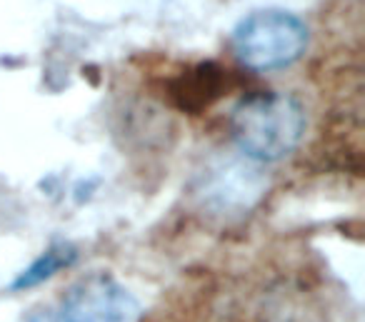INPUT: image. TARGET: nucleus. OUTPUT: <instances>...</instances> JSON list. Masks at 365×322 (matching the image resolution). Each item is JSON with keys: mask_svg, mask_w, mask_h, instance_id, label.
I'll return each mask as SVG.
<instances>
[{"mask_svg": "<svg viewBox=\"0 0 365 322\" xmlns=\"http://www.w3.org/2000/svg\"><path fill=\"white\" fill-rule=\"evenodd\" d=\"M305 108L288 93L260 90L245 95L230 113V133L245 157L275 162L300 145L305 135Z\"/></svg>", "mask_w": 365, "mask_h": 322, "instance_id": "nucleus-1", "label": "nucleus"}, {"mask_svg": "<svg viewBox=\"0 0 365 322\" xmlns=\"http://www.w3.org/2000/svg\"><path fill=\"white\" fill-rule=\"evenodd\" d=\"M235 61L255 73H273L300 61L308 48V28L298 16L280 8H263L250 13L235 28Z\"/></svg>", "mask_w": 365, "mask_h": 322, "instance_id": "nucleus-2", "label": "nucleus"}, {"mask_svg": "<svg viewBox=\"0 0 365 322\" xmlns=\"http://www.w3.org/2000/svg\"><path fill=\"white\" fill-rule=\"evenodd\" d=\"M138 315V302L118 280L93 275L66 292L56 310H46L33 322H130Z\"/></svg>", "mask_w": 365, "mask_h": 322, "instance_id": "nucleus-3", "label": "nucleus"}, {"mask_svg": "<svg viewBox=\"0 0 365 322\" xmlns=\"http://www.w3.org/2000/svg\"><path fill=\"white\" fill-rule=\"evenodd\" d=\"M260 180L263 177L253 167H245L240 162H228L225 167L213 172L210 182L205 185V192L210 195V200L228 210V207L235 205L240 207L245 200H255L260 192Z\"/></svg>", "mask_w": 365, "mask_h": 322, "instance_id": "nucleus-4", "label": "nucleus"}, {"mask_svg": "<svg viewBox=\"0 0 365 322\" xmlns=\"http://www.w3.org/2000/svg\"><path fill=\"white\" fill-rule=\"evenodd\" d=\"M78 260V247L71 242H53L38 260H33V265L28 270H23L16 280L11 282V290H31V287L41 285V282L51 280L53 275H58L61 270L71 267Z\"/></svg>", "mask_w": 365, "mask_h": 322, "instance_id": "nucleus-5", "label": "nucleus"}, {"mask_svg": "<svg viewBox=\"0 0 365 322\" xmlns=\"http://www.w3.org/2000/svg\"><path fill=\"white\" fill-rule=\"evenodd\" d=\"M225 73L218 63H200L198 68L188 73L185 78L175 83L178 88V100L182 103V108L195 103V105H205L213 98H218L225 90Z\"/></svg>", "mask_w": 365, "mask_h": 322, "instance_id": "nucleus-6", "label": "nucleus"}]
</instances>
